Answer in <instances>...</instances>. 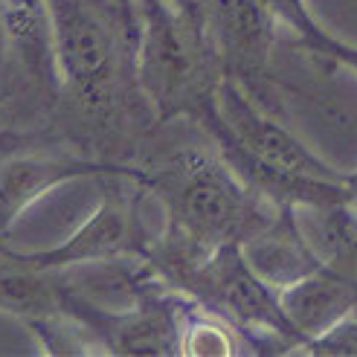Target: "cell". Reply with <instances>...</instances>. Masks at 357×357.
<instances>
[{
    "label": "cell",
    "instance_id": "cell-2",
    "mask_svg": "<svg viewBox=\"0 0 357 357\" xmlns=\"http://www.w3.org/2000/svg\"><path fill=\"white\" fill-rule=\"evenodd\" d=\"M137 166L139 183L166 212V229L204 256L224 244H244L279 212L241 181L218 149H174Z\"/></svg>",
    "mask_w": 357,
    "mask_h": 357
},
{
    "label": "cell",
    "instance_id": "cell-17",
    "mask_svg": "<svg viewBox=\"0 0 357 357\" xmlns=\"http://www.w3.org/2000/svg\"><path fill=\"white\" fill-rule=\"evenodd\" d=\"M0 157H3V154H0ZM3 250H6V247H3V238H0V253H3Z\"/></svg>",
    "mask_w": 357,
    "mask_h": 357
},
{
    "label": "cell",
    "instance_id": "cell-11",
    "mask_svg": "<svg viewBox=\"0 0 357 357\" xmlns=\"http://www.w3.org/2000/svg\"><path fill=\"white\" fill-rule=\"evenodd\" d=\"M241 253L250 267L276 291L305 279L317 267L326 264V259L317 253V247L302 229L296 206H279L276 218L261 233L241 244Z\"/></svg>",
    "mask_w": 357,
    "mask_h": 357
},
{
    "label": "cell",
    "instance_id": "cell-1",
    "mask_svg": "<svg viewBox=\"0 0 357 357\" xmlns=\"http://www.w3.org/2000/svg\"><path fill=\"white\" fill-rule=\"evenodd\" d=\"M56 29L61 67L59 122L84 134L102 157L111 154V137L131 128H154L134 73L137 3L134 0H47ZM119 163V160H116Z\"/></svg>",
    "mask_w": 357,
    "mask_h": 357
},
{
    "label": "cell",
    "instance_id": "cell-12",
    "mask_svg": "<svg viewBox=\"0 0 357 357\" xmlns=\"http://www.w3.org/2000/svg\"><path fill=\"white\" fill-rule=\"evenodd\" d=\"M0 311H6L26 326L41 323L67 311L64 273L32 267L17 259L12 250L0 253Z\"/></svg>",
    "mask_w": 357,
    "mask_h": 357
},
{
    "label": "cell",
    "instance_id": "cell-16",
    "mask_svg": "<svg viewBox=\"0 0 357 357\" xmlns=\"http://www.w3.org/2000/svg\"><path fill=\"white\" fill-rule=\"evenodd\" d=\"M346 189H349V206L357 218V172H349L346 174Z\"/></svg>",
    "mask_w": 357,
    "mask_h": 357
},
{
    "label": "cell",
    "instance_id": "cell-3",
    "mask_svg": "<svg viewBox=\"0 0 357 357\" xmlns=\"http://www.w3.org/2000/svg\"><path fill=\"white\" fill-rule=\"evenodd\" d=\"M134 73L157 125L195 122L215 99L227 70L198 0H134Z\"/></svg>",
    "mask_w": 357,
    "mask_h": 357
},
{
    "label": "cell",
    "instance_id": "cell-9",
    "mask_svg": "<svg viewBox=\"0 0 357 357\" xmlns=\"http://www.w3.org/2000/svg\"><path fill=\"white\" fill-rule=\"evenodd\" d=\"M134 169L137 163H111V160L87 157L82 151H12L0 157V238L50 189L79 181V177H105Z\"/></svg>",
    "mask_w": 357,
    "mask_h": 357
},
{
    "label": "cell",
    "instance_id": "cell-8",
    "mask_svg": "<svg viewBox=\"0 0 357 357\" xmlns=\"http://www.w3.org/2000/svg\"><path fill=\"white\" fill-rule=\"evenodd\" d=\"M227 76L261 96L273 82V47L279 17L267 0H198Z\"/></svg>",
    "mask_w": 357,
    "mask_h": 357
},
{
    "label": "cell",
    "instance_id": "cell-7",
    "mask_svg": "<svg viewBox=\"0 0 357 357\" xmlns=\"http://www.w3.org/2000/svg\"><path fill=\"white\" fill-rule=\"evenodd\" d=\"M215 108H218L224 131L233 137V142L241 151L256 157L259 163L279 169V172H291V174L323 177V181H346L349 172H337L319 154H314L276 114L261 108L247 93V87L236 82L233 76H227L218 84Z\"/></svg>",
    "mask_w": 357,
    "mask_h": 357
},
{
    "label": "cell",
    "instance_id": "cell-14",
    "mask_svg": "<svg viewBox=\"0 0 357 357\" xmlns=\"http://www.w3.org/2000/svg\"><path fill=\"white\" fill-rule=\"evenodd\" d=\"M299 354H323V357H357V311L337 323L326 334L314 337L311 343L302 346Z\"/></svg>",
    "mask_w": 357,
    "mask_h": 357
},
{
    "label": "cell",
    "instance_id": "cell-5",
    "mask_svg": "<svg viewBox=\"0 0 357 357\" xmlns=\"http://www.w3.org/2000/svg\"><path fill=\"white\" fill-rule=\"evenodd\" d=\"M174 291L198 299L224 317L250 349V354H299L302 334L284 314L279 291L271 288L244 259L241 244H224L181 276Z\"/></svg>",
    "mask_w": 357,
    "mask_h": 357
},
{
    "label": "cell",
    "instance_id": "cell-6",
    "mask_svg": "<svg viewBox=\"0 0 357 357\" xmlns=\"http://www.w3.org/2000/svg\"><path fill=\"white\" fill-rule=\"evenodd\" d=\"M105 183L102 204L93 209L73 236L59 247L38 250V253H12L44 271L56 267H73L87 261H105L116 256H146L154 238L142 221V201H146V186L139 183V166L134 172H114L99 177Z\"/></svg>",
    "mask_w": 357,
    "mask_h": 357
},
{
    "label": "cell",
    "instance_id": "cell-15",
    "mask_svg": "<svg viewBox=\"0 0 357 357\" xmlns=\"http://www.w3.org/2000/svg\"><path fill=\"white\" fill-rule=\"evenodd\" d=\"M305 52H308L314 61H319V64L349 67V70H354V73H357V47L354 44H346L340 38H334L331 32H326L317 44L305 47Z\"/></svg>",
    "mask_w": 357,
    "mask_h": 357
},
{
    "label": "cell",
    "instance_id": "cell-10",
    "mask_svg": "<svg viewBox=\"0 0 357 357\" xmlns=\"http://www.w3.org/2000/svg\"><path fill=\"white\" fill-rule=\"evenodd\" d=\"M279 302L302 340L311 343L357 311V267L326 261L305 279L282 288Z\"/></svg>",
    "mask_w": 357,
    "mask_h": 357
},
{
    "label": "cell",
    "instance_id": "cell-13",
    "mask_svg": "<svg viewBox=\"0 0 357 357\" xmlns=\"http://www.w3.org/2000/svg\"><path fill=\"white\" fill-rule=\"evenodd\" d=\"M181 354L186 357H229V354H250L244 337L227 323L224 317L204 308L198 299L189 302L183 317V337Z\"/></svg>",
    "mask_w": 357,
    "mask_h": 357
},
{
    "label": "cell",
    "instance_id": "cell-4",
    "mask_svg": "<svg viewBox=\"0 0 357 357\" xmlns=\"http://www.w3.org/2000/svg\"><path fill=\"white\" fill-rule=\"evenodd\" d=\"M64 99L47 0H0V131L32 137L59 122Z\"/></svg>",
    "mask_w": 357,
    "mask_h": 357
}]
</instances>
